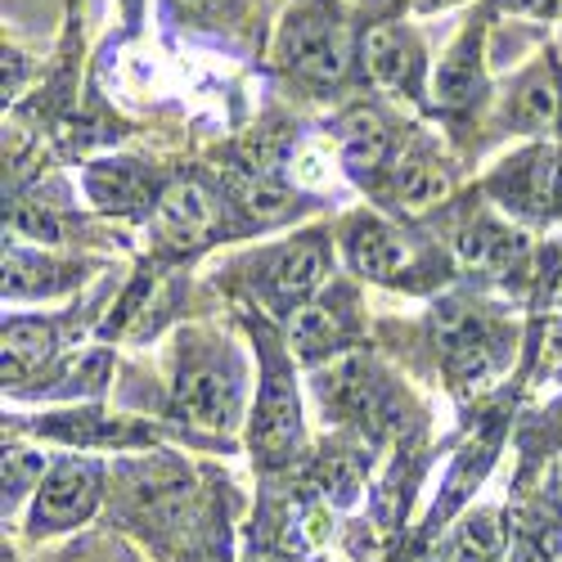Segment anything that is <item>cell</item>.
Here are the masks:
<instances>
[{
    "label": "cell",
    "mask_w": 562,
    "mask_h": 562,
    "mask_svg": "<svg viewBox=\"0 0 562 562\" xmlns=\"http://www.w3.org/2000/svg\"><path fill=\"white\" fill-rule=\"evenodd\" d=\"M41 482H45V463H41V454H32V450H5V513H14L19 504H23V495H32V491H41Z\"/></svg>",
    "instance_id": "obj_22"
},
{
    "label": "cell",
    "mask_w": 562,
    "mask_h": 562,
    "mask_svg": "<svg viewBox=\"0 0 562 562\" xmlns=\"http://www.w3.org/2000/svg\"><path fill=\"white\" fill-rule=\"evenodd\" d=\"M59 270L45 261V257H32V252H10L5 257V297H36V293H50L59 289L64 279H55Z\"/></svg>",
    "instance_id": "obj_21"
},
{
    "label": "cell",
    "mask_w": 562,
    "mask_h": 562,
    "mask_svg": "<svg viewBox=\"0 0 562 562\" xmlns=\"http://www.w3.org/2000/svg\"><path fill=\"white\" fill-rule=\"evenodd\" d=\"M504 527H499V513H473L459 531H454V549L450 562H504Z\"/></svg>",
    "instance_id": "obj_20"
},
{
    "label": "cell",
    "mask_w": 562,
    "mask_h": 562,
    "mask_svg": "<svg viewBox=\"0 0 562 562\" xmlns=\"http://www.w3.org/2000/svg\"><path fill=\"white\" fill-rule=\"evenodd\" d=\"M491 450H495V437H482V441H473L463 450V459H459V468H454V477H450V495H446V504H437V513H450L468 491L463 486H473V482H482V473L491 468Z\"/></svg>",
    "instance_id": "obj_23"
},
{
    "label": "cell",
    "mask_w": 562,
    "mask_h": 562,
    "mask_svg": "<svg viewBox=\"0 0 562 562\" xmlns=\"http://www.w3.org/2000/svg\"><path fill=\"white\" fill-rule=\"evenodd\" d=\"M338 149H342V167L360 180H369L373 171H383L392 162V131L383 126L379 113L356 109L342 117L338 126Z\"/></svg>",
    "instance_id": "obj_13"
},
{
    "label": "cell",
    "mask_w": 562,
    "mask_h": 562,
    "mask_svg": "<svg viewBox=\"0 0 562 562\" xmlns=\"http://www.w3.org/2000/svg\"><path fill=\"white\" fill-rule=\"evenodd\" d=\"M508 10H518V14H536V19H544V14L553 10V0H508Z\"/></svg>",
    "instance_id": "obj_25"
},
{
    "label": "cell",
    "mask_w": 562,
    "mask_h": 562,
    "mask_svg": "<svg viewBox=\"0 0 562 562\" xmlns=\"http://www.w3.org/2000/svg\"><path fill=\"white\" fill-rule=\"evenodd\" d=\"M477 86H482L477 36H463L437 68V100H441V109H463L477 100Z\"/></svg>",
    "instance_id": "obj_16"
},
{
    "label": "cell",
    "mask_w": 562,
    "mask_h": 562,
    "mask_svg": "<svg viewBox=\"0 0 562 562\" xmlns=\"http://www.w3.org/2000/svg\"><path fill=\"white\" fill-rule=\"evenodd\" d=\"M544 364H562V324L549 329V338H544Z\"/></svg>",
    "instance_id": "obj_26"
},
{
    "label": "cell",
    "mask_w": 562,
    "mask_h": 562,
    "mask_svg": "<svg viewBox=\"0 0 562 562\" xmlns=\"http://www.w3.org/2000/svg\"><path fill=\"white\" fill-rule=\"evenodd\" d=\"M558 104H562V90H558L553 68H536V72L522 77L518 90H513L508 117H513V126H522V131H544V126H553Z\"/></svg>",
    "instance_id": "obj_17"
},
{
    "label": "cell",
    "mask_w": 562,
    "mask_h": 562,
    "mask_svg": "<svg viewBox=\"0 0 562 562\" xmlns=\"http://www.w3.org/2000/svg\"><path fill=\"white\" fill-rule=\"evenodd\" d=\"M324 279H329V248H324L315 234L311 239L289 244V248H279L266 261V293L279 311L306 306L324 289Z\"/></svg>",
    "instance_id": "obj_7"
},
{
    "label": "cell",
    "mask_w": 562,
    "mask_h": 562,
    "mask_svg": "<svg viewBox=\"0 0 562 562\" xmlns=\"http://www.w3.org/2000/svg\"><path fill=\"white\" fill-rule=\"evenodd\" d=\"M86 190L104 212H139L149 203V180L135 162H95L86 171Z\"/></svg>",
    "instance_id": "obj_15"
},
{
    "label": "cell",
    "mask_w": 562,
    "mask_h": 562,
    "mask_svg": "<svg viewBox=\"0 0 562 562\" xmlns=\"http://www.w3.org/2000/svg\"><path fill=\"white\" fill-rule=\"evenodd\" d=\"M104 495V473L95 459H59L45 473L36 504H32V531L36 536H55L68 527H81L95 513Z\"/></svg>",
    "instance_id": "obj_4"
},
{
    "label": "cell",
    "mask_w": 562,
    "mask_h": 562,
    "mask_svg": "<svg viewBox=\"0 0 562 562\" xmlns=\"http://www.w3.org/2000/svg\"><path fill=\"white\" fill-rule=\"evenodd\" d=\"M351 338V311L347 302H311L297 311L293 319V351L302 360H319V356H329L338 351L342 342Z\"/></svg>",
    "instance_id": "obj_14"
},
{
    "label": "cell",
    "mask_w": 562,
    "mask_h": 562,
    "mask_svg": "<svg viewBox=\"0 0 562 562\" xmlns=\"http://www.w3.org/2000/svg\"><path fill=\"white\" fill-rule=\"evenodd\" d=\"M279 50H284V64L297 77H306L311 86H334L347 72L351 36H347L338 14L319 10V5H306V10L289 14L284 36H279Z\"/></svg>",
    "instance_id": "obj_2"
},
{
    "label": "cell",
    "mask_w": 562,
    "mask_h": 562,
    "mask_svg": "<svg viewBox=\"0 0 562 562\" xmlns=\"http://www.w3.org/2000/svg\"><path fill=\"white\" fill-rule=\"evenodd\" d=\"M302 441V405L297 387L284 360L266 364L261 396H257V418H252V446L266 463H284Z\"/></svg>",
    "instance_id": "obj_5"
},
{
    "label": "cell",
    "mask_w": 562,
    "mask_h": 562,
    "mask_svg": "<svg viewBox=\"0 0 562 562\" xmlns=\"http://www.w3.org/2000/svg\"><path fill=\"white\" fill-rule=\"evenodd\" d=\"M171 5L194 23H229V19L244 14L248 0H171Z\"/></svg>",
    "instance_id": "obj_24"
},
{
    "label": "cell",
    "mask_w": 562,
    "mask_h": 562,
    "mask_svg": "<svg viewBox=\"0 0 562 562\" xmlns=\"http://www.w3.org/2000/svg\"><path fill=\"white\" fill-rule=\"evenodd\" d=\"M55 324L45 319H10L5 324V373H23V369H36L55 356Z\"/></svg>",
    "instance_id": "obj_19"
},
{
    "label": "cell",
    "mask_w": 562,
    "mask_h": 562,
    "mask_svg": "<svg viewBox=\"0 0 562 562\" xmlns=\"http://www.w3.org/2000/svg\"><path fill=\"white\" fill-rule=\"evenodd\" d=\"M360 59H364V72L373 77V86L392 90V95H414L418 77H424L418 41L405 27H396V23L369 27L364 41H360Z\"/></svg>",
    "instance_id": "obj_8"
},
{
    "label": "cell",
    "mask_w": 562,
    "mask_h": 562,
    "mask_svg": "<svg viewBox=\"0 0 562 562\" xmlns=\"http://www.w3.org/2000/svg\"><path fill=\"white\" fill-rule=\"evenodd\" d=\"M437 342L446 351V364L454 379H491V373L508 360V329L499 319L473 311V306H463V302H446L437 306Z\"/></svg>",
    "instance_id": "obj_1"
},
{
    "label": "cell",
    "mask_w": 562,
    "mask_h": 562,
    "mask_svg": "<svg viewBox=\"0 0 562 562\" xmlns=\"http://www.w3.org/2000/svg\"><path fill=\"white\" fill-rule=\"evenodd\" d=\"M171 409H176V418H184V424H194V428L229 432L244 409L239 369L229 360H190L176 379Z\"/></svg>",
    "instance_id": "obj_3"
},
{
    "label": "cell",
    "mask_w": 562,
    "mask_h": 562,
    "mask_svg": "<svg viewBox=\"0 0 562 562\" xmlns=\"http://www.w3.org/2000/svg\"><path fill=\"white\" fill-rule=\"evenodd\" d=\"M347 257L356 266V274L392 284V279L409 266V248L401 244V234L392 225H383L379 216H356L347 225Z\"/></svg>",
    "instance_id": "obj_11"
},
{
    "label": "cell",
    "mask_w": 562,
    "mask_h": 562,
    "mask_svg": "<svg viewBox=\"0 0 562 562\" xmlns=\"http://www.w3.org/2000/svg\"><path fill=\"white\" fill-rule=\"evenodd\" d=\"M491 190L518 216H531V221L553 216L562 207V154L558 149H531L522 158H513L491 180Z\"/></svg>",
    "instance_id": "obj_6"
},
{
    "label": "cell",
    "mask_w": 562,
    "mask_h": 562,
    "mask_svg": "<svg viewBox=\"0 0 562 562\" xmlns=\"http://www.w3.org/2000/svg\"><path fill=\"white\" fill-rule=\"evenodd\" d=\"M418 5H424V10H437V5H450V0H418Z\"/></svg>",
    "instance_id": "obj_28"
},
{
    "label": "cell",
    "mask_w": 562,
    "mask_h": 562,
    "mask_svg": "<svg viewBox=\"0 0 562 562\" xmlns=\"http://www.w3.org/2000/svg\"><path fill=\"white\" fill-rule=\"evenodd\" d=\"M234 203H239L252 221H261V225H274V221H289L302 203L293 199V190H284L279 180H270V176H239L234 180Z\"/></svg>",
    "instance_id": "obj_18"
},
{
    "label": "cell",
    "mask_w": 562,
    "mask_h": 562,
    "mask_svg": "<svg viewBox=\"0 0 562 562\" xmlns=\"http://www.w3.org/2000/svg\"><path fill=\"white\" fill-rule=\"evenodd\" d=\"M450 194V171L446 162L428 158V154H414L405 162L392 167V180H387V199L396 212L405 216H424L432 207H441V199Z\"/></svg>",
    "instance_id": "obj_12"
},
{
    "label": "cell",
    "mask_w": 562,
    "mask_h": 562,
    "mask_svg": "<svg viewBox=\"0 0 562 562\" xmlns=\"http://www.w3.org/2000/svg\"><path fill=\"white\" fill-rule=\"evenodd\" d=\"M184 562H229V553H225V544H203L199 553H190Z\"/></svg>",
    "instance_id": "obj_27"
},
{
    "label": "cell",
    "mask_w": 562,
    "mask_h": 562,
    "mask_svg": "<svg viewBox=\"0 0 562 562\" xmlns=\"http://www.w3.org/2000/svg\"><path fill=\"white\" fill-rule=\"evenodd\" d=\"M459 252H463L468 266L491 274V279H513V274L527 270V239L518 229L486 221V216L459 234Z\"/></svg>",
    "instance_id": "obj_10"
},
{
    "label": "cell",
    "mask_w": 562,
    "mask_h": 562,
    "mask_svg": "<svg viewBox=\"0 0 562 562\" xmlns=\"http://www.w3.org/2000/svg\"><path fill=\"white\" fill-rule=\"evenodd\" d=\"M154 229L176 248H194L216 229V199L199 180H171L154 203Z\"/></svg>",
    "instance_id": "obj_9"
}]
</instances>
